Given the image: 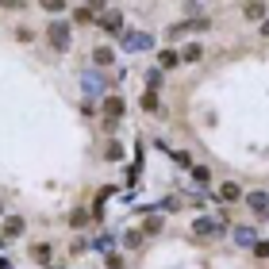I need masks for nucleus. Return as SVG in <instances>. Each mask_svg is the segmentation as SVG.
I'll return each mask as SVG.
<instances>
[{"mask_svg": "<svg viewBox=\"0 0 269 269\" xmlns=\"http://www.w3.org/2000/svg\"><path fill=\"white\" fill-rule=\"evenodd\" d=\"M50 43L58 47V50L69 47V27H65V23H50Z\"/></svg>", "mask_w": 269, "mask_h": 269, "instance_id": "nucleus-1", "label": "nucleus"}, {"mask_svg": "<svg viewBox=\"0 0 269 269\" xmlns=\"http://www.w3.org/2000/svg\"><path fill=\"white\" fill-rule=\"evenodd\" d=\"M104 31H119V12H111V16H104Z\"/></svg>", "mask_w": 269, "mask_h": 269, "instance_id": "nucleus-2", "label": "nucleus"}, {"mask_svg": "<svg viewBox=\"0 0 269 269\" xmlns=\"http://www.w3.org/2000/svg\"><path fill=\"white\" fill-rule=\"evenodd\" d=\"M4 231H8V235H19V231H23V219H8Z\"/></svg>", "mask_w": 269, "mask_h": 269, "instance_id": "nucleus-3", "label": "nucleus"}, {"mask_svg": "<svg viewBox=\"0 0 269 269\" xmlns=\"http://www.w3.org/2000/svg\"><path fill=\"white\" fill-rule=\"evenodd\" d=\"M266 204H269V200H266V192H254V196H250V208H258V212H262Z\"/></svg>", "mask_w": 269, "mask_h": 269, "instance_id": "nucleus-4", "label": "nucleus"}, {"mask_svg": "<svg viewBox=\"0 0 269 269\" xmlns=\"http://www.w3.org/2000/svg\"><path fill=\"white\" fill-rule=\"evenodd\" d=\"M108 115H123V100H108Z\"/></svg>", "mask_w": 269, "mask_h": 269, "instance_id": "nucleus-5", "label": "nucleus"}, {"mask_svg": "<svg viewBox=\"0 0 269 269\" xmlns=\"http://www.w3.org/2000/svg\"><path fill=\"white\" fill-rule=\"evenodd\" d=\"M158 58H161V65H177V54H173V50H161Z\"/></svg>", "mask_w": 269, "mask_h": 269, "instance_id": "nucleus-6", "label": "nucleus"}, {"mask_svg": "<svg viewBox=\"0 0 269 269\" xmlns=\"http://www.w3.org/2000/svg\"><path fill=\"white\" fill-rule=\"evenodd\" d=\"M223 196L227 200H238V185H223Z\"/></svg>", "mask_w": 269, "mask_h": 269, "instance_id": "nucleus-7", "label": "nucleus"}]
</instances>
